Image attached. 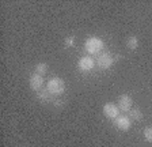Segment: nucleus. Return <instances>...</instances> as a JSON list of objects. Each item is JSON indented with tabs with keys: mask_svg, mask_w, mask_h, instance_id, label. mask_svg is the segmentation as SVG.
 <instances>
[{
	"mask_svg": "<svg viewBox=\"0 0 152 147\" xmlns=\"http://www.w3.org/2000/svg\"><path fill=\"white\" fill-rule=\"evenodd\" d=\"M63 101L61 99H54V105H57V106H60V105H63Z\"/></svg>",
	"mask_w": 152,
	"mask_h": 147,
	"instance_id": "2eb2a0df",
	"label": "nucleus"
},
{
	"mask_svg": "<svg viewBox=\"0 0 152 147\" xmlns=\"http://www.w3.org/2000/svg\"><path fill=\"white\" fill-rule=\"evenodd\" d=\"M28 86L33 91H41V89L44 87V76L34 72L28 79Z\"/></svg>",
	"mask_w": 152,
	"mask_h": 147,
	"instance_id": "0eeeda50",
	"label": "nucleus"
},
{
	"mask_svg": "<svg viewBox=\"0 0 152 147\" xmlns=\"http://www.w3.org/2000/svg\"><path fill=\"white\" fill-rule=\"evenodd\" d=\"M114 125L120 131H129L130 127H132V120H130L129 116H118L114 120Z\"/></svg>",
	"mask_w": 152,
	"mask_h": 147,
	"instance_id": "423d86ee",
	"label": "nucleus"
},
{
	"mask_svg": "<svg viewBox=\"0 0 152 147\" xmlns=\"http://www.w3.org/2000/svg\"><path fill=\"white\" fill-rule=\"evenodd\" d=\"M96 61L91 57V56H83L80 57V60L77 61V68H79L82 72H87V71H91L95 67Z\"/></svg>",
	"mask_w": 152,
	"mask_h": 147,
	"instance_id": "39448f33",
	"label": "nucleus"
},
{
	"mask_svg": "<svg viewBox=\"0 0 152 147\" xmlns=\"http://www.w3.org/2000/svg\"><path fill=\"white\" fill-rule=\"evenodd\" d=\"M104 44L99 37H88L84 42V51L88 54H98L103 49Z\"/></svg>",
	"mask_w": 152,
	"mask_h": 147,
	"instance_id": "f03ea898",
	"label": "nucleus"
},
{
	"mask_svg": "<svg viewBox=\"0 0 152 147\" xmlns=\"http://www.w3.org/2000/svg\"><path fill=\"white\" fill-rule=\"evenodd\" d=\"M126 48L129 51H136L139 48V38L136 35H130L129 38L126 40Z\"/></svg>",
	"mask_w": 152,
	"mask_h": 147,
	"instance_id": "1a4fd4ad",
	"label": "nucleus"
},
{
	"mask_svg": "<svg viewBox=\"0 0 152 147\" xmlns=\"http://www.w3.org/2000/svg\"><path fill=\"white\" fill-rule=\"evenodd\" d=\"M120 108H118L115 104H111V102H106L103 105V115L106 118L109 120H115V118L120 116Z\"/></svg>",
	"mask_w": 152,
	"mask_h": 147,
	"instance_id": "20e7f679",
	"label": "nucleus"
},
{
	"mask_svg": "<svg viewBox=\"0 0 152 147\" xmlns=\"http://www.w3.org/2000/svg\"><path fill=\"white\" fill-rule=\"evenodd\" d=\"M37 98L41 101V102H48L49 99H50V94L48 90H41V91H38L37 93Z\"/></svg>",
	"mask_w": 152,
	"mask_h": 147,
	"instance_id": "f8f14e48",
	"label": "nucleus"
},
{
	"mask_svg": "<svg viewBox=\"0 0 152 147\" xmlns=\"http://www.w3.org/2000/svg\"><path fill=\"white\" fill-rule=\"evenodd\" d=\"M118 108H120L121 112H129L132 109V105H133V99L128 94H122V96L118 97Z\"/></svg>",
	"mask_w": 152,
	"mask_h": 147,
	"instance_id": "6e6552de",
	"label": "nucleus"
},
{
	"mask_svg": "<svg viewBox=\"0 0 152 147\" xmlns=\"http://www.w3.org/2000/svg\"><path fill=\"white\" fill-rule=\"evenodd\" d=\"M46 90L49 91L50 96L60 97L65 91V83L61 78H50L46 83Z\"/></svg>",
	"mask_w": 152,
	"mask_h": 147,
	"instance_id": "f257e3e1",
	"label": "nucleus"
},
{
	"mask_svg": "<svg viewBox=\"0 0 152 147\" xmlns=\"http://www.w3.org/2000/svg\"><path fill=\"white\" fill-rule=\"evenodd\" d=\"M35 74H38V75H46L48 74V64L45 63H38L37 65H35Z\"/></svg>",
	"mask_w": 152,
	"mask_h": 147,
	"instance_id": "9b49d317",
	"label": "nucleus"
},
{
	"mask_svg": "<svg viewBox=\"0 0 152 147\" xmlns=\"http://www.w3.org/2000/svg\"><path fill=\"white\" fill-rule=\"evenodd\" d=\"M114 64V56L107 52H103V53L99 54V57L96 59V65H98L101 70H107Z\"/></svg>",
	"mask_w": 152,
	"mask_h": 147,
	"instance_id": "7ed1b4c3",
	"label": "nucleus"
},
{
	"mask_svg": "<svg viewBox=\"0 0 152 147\" xmlns=\"http://www.w3.org/2000/svg\"><path fill=\"white\" fill-rule=\"evenodd\" d=\"M64 44H65L66 48H71V46H73V44H75V38H73V37H68Z\"/></svg>",
	"mask_w": 152,
	"mask_h": 147,
	"instance_id": "4468645a",
	"label": "nucleus"
},
{
	"mask_svg": "<svg viewBox=\"0 0 152 147\" xmlns=\"http://www.w3.org/2000/svg\"><path fill=\"white\" fill-rule=\"evenodd\" d=\"M142 112L140 110L139 108H132L129 110V117H130V120H133V121H140L142 118Z\"/></svg>",
	"mask_w": 152,
	"mask_h": 147,
	"instance_id": "9d476101",
	"label": "nucleus"
},
{
	"mask_svg": "<svg viewBox=\"0 0 152 147\" xmlns=\"http://www.w3.org/2000/svg\"><path fill=\"white\" fill-rule=\"evenodd\" d=\"M142 135H144V139L148 143H152V127H147L144 129V132H142Z\"/></svg>",
	"mask_w": 152,
	"mask_h": 147,
	"instance_id": "ddd939ff",
	"label": "nucleus"
}]
</instances>
